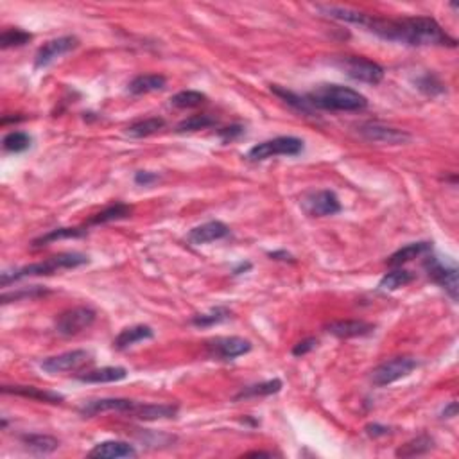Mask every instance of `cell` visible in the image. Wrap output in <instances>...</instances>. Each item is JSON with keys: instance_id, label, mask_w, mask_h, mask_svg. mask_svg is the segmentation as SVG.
Instances as JSON below:
<instances>
[{"instance_id": "cell-1", "label": "cell", "mask_w": 459, "mask_h": 459, "mask_svg": "<svg viewBox=\"0 0 459 459\" xmlns=\"http://www.w3.org/2000/svg\"><path fill=\"white\" fill-rule=\"evenodd\" d=\"M370 33L386 41L409 45V47H455L458 41L448 36L443 27L433 16H402V19H381L368 15L364 26Z\"/></svg>"}, {"instance_id": "cell-2", "label": "cell", "mask_w": 459, "mask_h": 459, "mask_svg": "<svg viewBox=\"0 0 459 459\" xmlns=\"http://www.w3.org/2000/svg\"><path fill=\"white\" fill-rule=\"evenodd\" d=\"M314 110L325 112H361L368 106V99L357 90L343 85H320L305 95Z\"/></svg>"}, {"instance_id": "cell-3", "label": "cell", "mask_w": 459, "mask_h": 459, "mask_svg": "<svg viewBox=\"0 0 459 459\" xmlns=\"http://www.w3.org/2000/svg\"><path fill=\"white\" fill-rule=\"evenodd\" d=\"M88 264V257L83 253H60L54 257L45 258L43 262H36V264L23 265V268L13 269V271L2 273V285H8L15 280H22V278L29 277H49L58 271H65V269H75L81 265Z\"/></svg>"}, {"instance_id": "cell-4", "label": "cell", "mask_w": 459, "mask_h": 459, "mask_svg": "<svg viewBox=\"0 0 459 459\" xmlns=\"http://www.w3.org/2000/svg\"><path fill=\"white\" fill-rule=\"evenodd\" d=\"M303 151V140L296 137H277L257 144L248 151L246 158L250 162H264L275 157H298Z\"/></svg>"}, {"instance_id": "cell-5", "label": "cell", "mask_w": 459, "mask_h": 459, "mask_svg": "<svg viewBox=\"0 0 459 459\" xmlns=\"http://www.w3.org/2000/svg\"><path fill=\"white\" fill-rule=\"evenodd\" d=\"M418 368V361L415 357L409 355H400V357H393L384 361L382 364H379L377 368H374L370 375V381L374 382V386L377 388H384V386L393 384V382L406 379L407 375H411L413 371Z\"/></svg>"}, {"instance_id": "cell-6", "label": "cell", "mask_w": 459, "mask_h": 459, "mask_svg": "<svg viewBox=\"0 0 459 459\" xmlns=\"http://www.w3.org/2000/svg\"><path fill=\"white\" fill-rule=\"evenodd\" d=\"M336 65L354 81L366 83V85H379L384 79V68L368 58L343 56L337 58Z\"/></svg>"}, {"instance_id": "cell-7", "label": "cell", "mask_w": 459, "mask_h": 459, "mask_svg": "<svg viewBox=\"0 0 459 459\" xmlns=\"http://www.w3.org/2000/svg\"><path fill=\"white\" fill-rule=\"evenodd\" d=\"M95 317H97V314H95L94 309H90V307H74V309L65 310V312H61L58 316L54 329L63 337L78 336L83 330L94 325Z\"/></svg>"}, {"instance_id": "cell-8", "label": "cell", "mask_w": 459, "mask_h": 459, "mask_svg": "<svg viewBox=\"0 0 459 459\" xmlns=\"http://www.w3.org/2000/svg\"><path fill=\"white\" fill-rule=\"evenodd\" d=\"M423 268H426L431 280L440 285L454 302H458V268H455L454 264H443V262L438 257H434V255L426 258Z\"/></svg>"}, {"instance_id": "cell-9", "label": "cell", "mask_w": 459, "mask_h": 459, "mask_svg": "<svg viewBox=\"0 0 459 459\" xmlns=\"http://www.w3.org/2000/svg\"><path fill=\"white\" fill-rule=\"evenodd\" d=\"M359 134L368 142L388 144V146H400L411 140V134L399 127L386 126L381 122H364L357 127Z\"/></svg>"}, {"instance_id": "cell-10", "label": "cell", "mask_w": 459, "mask_h": 459, "mask_svg": "<svg viewBox=\"0 0 459 459\" xmlns=\"http://www.w3.org/2000/svg\"><path fill=\"white\" fill-rule=\"evenodd\" d=\"M90 361H92V354L88 350H70L43 359L40 366L47 374H65V371L79 370Z\"/></svg>"}, {"instance_id": "cell-11", "label": "cell", "mask_w": 459, "mask_h": 459, "mask_svg": "<svg viewBox=\"0 0 459 459\" xmlns=\"http://www.w3.org/2000/svg\"><path fill=\"white\" fill-rule=\"evenodd\" d=\"M302 209L310 217H329L341 212V203L336 192L332 191H316L303 198Z\"/></svg>"}, {"instance_id": "cell-12", "label": "cell", "mask_w": 459, "mask_h": 459, "mask_svg": "<svg viewBox=\"0 0 459 459\" xmlns=\"http://www.w3.org/2000/svg\"><path fill=\"white\" fill-rule=\"evenodd\" d=\"M251 350V343L244 337H216L206 343V352L212 359L219 361H233V359L246 355Z\"/></svg>"}, {"instance_id": "cell-13", "label": "cell", "mask_w": 459, "mask_h": 459, "mask_svg": "<svg viewBox=\"0 0 459 459\" xmlns=\"http://www.w3.org/2000/svg\"><path fill=\"white\" fill-rule=\"evenodd\" d=\"M79 45V40L75 36H61L56 38V40H51L47 43H43L38 49L36 56H34V67L43 68L49 67L54 60L65 56L70 51H74Z\"/></svg>"}, {"instance_id": "cell-14", "label": "cell", "mask_w": 459, "mask_h": 459, "mask_svg": "<svg viewBox=\"0 0 459 459\" xmlns=\"http://www.w3.org/2000/svg\"><path fill=\"white\" fill-rule=\"evenodd\" d=\"M139 402L130 399H97L90 400L81 407V415L90 418V416L105 415V413H120V415H133Z\"/></svg>"}, {"instance_id": "cell-15", "label": "cell", "mask_w": 459, "mask_h": 459, "mask_svg": "<svg viewBox=\"0 0 459 459\" xmlns=\"http://www.w3.org/2000/svg\"><path fill=\"white\" fill-rule=\"evenodd\" d=\"M228 236H230V228L226 224L221 223V221H210V223L201 224V226L192 228L187 239L194 246H201V244L216 243V241L224 239Z\"/></svg>"}, {"instance_id": "cell-16", "label": "cell", "mask_w": 459, "mask_h": 459, "mask_svg": "<svg viewBox=\"0 0 459 459\" xmlns=\"http://www.w3.org/2000/svg\"><path fill=\"white\" fill-rule=\"evenodd\" d=\"M325 330L332 336L339 337V339H350V337H362L370 336L375 330L371 323H366L361 320H344V321H334L325 327Z\"/></svg>"}, {"instance_id": "cell-17", "label": "cell", "mask_w": 459, "mask_h": 459, "mask_svg": "<svg viewBox=\"0 0 459 459\" xmlns=\"http://www.w3.org/2000/svg\"><path fill=\"white\" fill-rule=\"evenodd\" d=\"M137 450L133 445L127 441H102V443L95 445L92 450L88 452V458H99V459H120V458H134Z\"/></svg>"}, {"instance_id": "cell-18", "label": "cell", "mask_w": 459, "mask_h": 459, "mask_svg": "<svg viewBox=\"0 0 459 459\" xmlns=\"http://www.w3.org/2000/svg\"><path fill=\"white\" fill-rule=\"evenodd\" d=\"M2 393H4V395H16L23 396V399H33L45 403H61L65 400V396L60 395V393L34 388V386H2Z\"/></svg>"}, {"instance_id": "cell-19", "label": "cell", "mask_w": 459, "mask_h": 459, "mask_svg": "<svg viewBox=\"0 0 459 459\" xmlns=\"http://www.w3.org/2000/svg\"><path fill=\"white\" fill-rule=\"evenodd\" d=\"M178 415V406L172 403H144L139 402L137 409L131 416L133 418L144 420V422H154V420L174 418Z\"/></svg>"}, {"instance_id": "cell-20", "label": "cell", "mask_w": 459, "mask_h": 459, "mask_svg": "<svg viewBox=\"0 0 459 459\" xmlns=\"http://www.w3.org/2000/svg\"><path fill=\"white\" fill-rule=\"evenodd\" d=\"M126 377L127 370L122 366H106V368H97L78 375V381L88 382V384H108V382H120Z\"/></svg>"}, {"instance_id": "cell-21", "label": "cell", "mask_w": 459, "mask_h": 459, "mask_svg": "<svg viewBox=\"0 0 459 459\" xmlns=\"http://www.w3.org/2000/svg\"><path fill=\"white\" fill-rule=\"evenodd\" d=\"M153 337H154V332L151 327L147 325L127 327V329L120 330L119 336L115 337V341H113V348H115V350H126V348L133 347V344L140 343V341L153 339Z\"/></svg>"}, {"instance_id": "cell-22", "label": "cell", "mask_w": 459, "mask_h": 459, "mask_svg": "<svg viewBox=\"0 0 459 459\" xmlns=\"http://www.w3.org/2000/svg\"><path fill=\"white\" fill-rule=\"evenodd\" d=\"M167 85V79L162 74H142L131 79L127 85V94L130 95H144L151 94V92H158L164 90Z\"/></svg>"}, {"instance_id": "cell-23", "label": "cell", "mask_w": 459, "mask_h": 459, "mask_svg": "<svg viewBox=\"0 0 459 459\" xmlns=\"http://www.w3.org/2000/svg\"><path fill=\"white\" fill-rule=\"evenodd\" d=\"M431 251H433V244L431 243L407 244V246L400 248L399 251H395V253L388 258V264L391 265V268H400V265L415 260V258L418 257H423V255L431 253Z\"/></svg>"}, {"instance_id": "cell-24", "label": "cell", "mask_w": 459, "mask_h": 459, "mask_svg": "<svg viewBox=\"0 0 459 459\" xmlns=\"http://www.w3.org/2000/svg\"><path fill=\"white\" fill-rule=\"evenodd\" d=\"M23 447L34 454H53L60 447V440L49 434H23L20 438Z\"/></svg>"}, {"instance_id": "cell-25", "label": "cell", "mask_w": 459, "mask_h": 459, "mask_svg": "<svg viewBox=\"0 0 459 459\" xmlns=\"http://www.w3.org/2000/svg\"><path fill=\"white\" fill-rule=\"evenodd\" d=\"M282 381L280 379H273V381H265V382H258V384H251L246 386V388L241 389L233 400H248V399H260V396H269L275 395L282 389Z\"/></svg>"}, {"instance_id": "cell-26", "label": "cell", "mask_w": 459, "mask_h": 459, "mask_svg": "<svg viewBox=\"0 0 459 459\" xmlns=\"http://www.w3.org/2000/svg\"><path fill=\"white\" fill-rule=\"evenodd\" d=\"M133 213V206L126 205V203H115L112 206H106L105 210H101L99 213L92 216L88 219V224H106L113 223V221L127 219Z\"/></svg>"}, {"instance_id": "cell-27", "label": "cell", "mask_w": 459, "mask_h": 459, "mask_svg": "<svg viewBox=\"0 0 459 459\" xmlns=\"http://www.w3.org/2000/svg\"><path fill=\"white\" fill-rule=\"evenodd\" d=\"M85 228H56V230H51L49 233L38 237V239L33 241V248H43L51 243H56V241L61 239H79V237L86 236Z\"/></svg>"}, {"instance_id": "cell-28", "label": "cell", "mask_w": 459, "mask_h": 459, "mask_svg": "<svg viewBox=\"0 0 459 459\" xmlns=\"http://www.w3.org/2000/svg\"><path fill=\"white\" fill-rule=\"evenodd\" d=\"M165 127V120L162 117H149V119L139 120V122H133L131 126H127L126 133L133 139H146V137H151V134L158 133L160 130Z\"/></svg>"}, {"instance_id": "cell-29", "label": "cell", "mask_w": 459, "mask_h": 459, "mask_svg": "<svg viewBox=\"0 0 459 459\" xmlns=\"http://www.w3.org/2000/svg\"><path fill=\"white\" fill-rule=\"evenodd\" d=\"M271 92L275 95H278L285 105H289L292 110H296V112L305 113V115L309 117H314V113H316V110L309 105V101H307L305 97H300V95H296L295 92H291V90H285L277 85H271Z\"/></svg>"}, {"instance_id": "cell-30", "label": "cell", "mask_w": 459, "mask_h": 459, "mask_svg": "<svg viewBox=\"0 0 459 459\" xmlns=\"http://www.w3.org/2000/svg\"><path fill=\"white\" fill-rule=\"evenodd\" d=\"M433 447H434L433 438L427 436V434H422V436L415 438V440H411L407 441L406 445H402V447L396 450V455H399V458H415V455L427 454Z\"/></svg>"}, {"instance_id": "cell-31", "label": "cell", "mask_w": 459, "mask_h": 459, "mask_svg": "<svg viewBox=\"0 0 459 459\" xmlns=\"http://www.w3.org/2000/svg\"><path fill=\"white\" fill-rule=\"evenodd\" d=\"M415 280V275L407 269H395V271L388 273L382 277V280L379 282V289L381 291H396V289L403 287V285L411 284Z\"/></svg>"}, {"instance_id": "cell-32", "label": "cell", "mask_w": 459, "mask_h": 459, "mask_svg": "<svg viewBox=\"0 0 459 459\" xmlns=\"http://www.w3.org/2000/svg\"><path fill=\"white\" fill-rule=\"evenodd\" d=\"M230 317H232V310L226 309V307H216L205 314H196L191 321L196 327H213L223 323V321H228Z\"/></svg>"}, {"instance_id": "cell-33", "label": "cell", "mask_w": 459, "mask_h": 459, "mask_svg": "<svg viewBox=\"0 0 459 459\" xmlns=\"http://www.w3.org/2000/svg\"><path fill=\"white\" fill-rule=\"evenodd\" d=\"M205 102L206 95L201 94V92H196V90H183V92H178V94L171 97V106L179 110L198 108V106L205 105Z\"/></svg>"}, {"instance_id": "cell-34", "label": "cell", "mask_w": 459, "mask_h": 459, "mask_svg": "<svg viewBox=\"0 0 459 459\" xmlns=\"http://www.w3.org/2000/svg\"><path fill=\"white\" fill-rule=\"evenodd\" d=\"M31 142H33V139L23 131H11L2 139V147L8 153H23V151L29 149Z\"/></svg>"}, {"instance_id": "cell-35", "label": "cell", "mask_w": 459, "mask_h": 459, "mask_svg": "<svg viewBox=\"0 0 459 459\" xmlns=\"http://www.w3.org/2000/svg\"><path fill=\"white\" fill-rule=\"evenodd\" d=\"M31 40H33V34L23 29H19V27H11V29H6L4 33L0 34V47L2 49L22 47V45L29 43Z\"/></svg>"}, {"instance_id": "cell-36", "label": "cell", "mask_w": 459, "mask_h": 459, "mask_svg": "<svg viewBox=\"0 0 459 459\" xmlns=\"http://www.w3.org/2000/svg\"><path fill=\"white\" fill-rule=\"evenodd\" d=\"M216 126V119H212L210 115H192L189 119L181 120V122L176 126V131L178 133H191V131H199V130H209V127Z\"/></svg>"}, {"instance_id": "cell-37", "label": "cell", "mask_w": 459, "mask_h": 459, "mask_svg": "<svg viewBox=\"0 0 459 459\" xmlns=\"http://www.w3.org/2000/svg\"><path fill=\"white\" fill-rule=\"evenodd\" d=\"M416 86H418V90H422L423 94L431 95V97H436V95H441L445 92L443 83L434 74H423L422 78L416 79Z\"/></svg>"}, {"instance_id": "cell-38", "label": "cell", "mask_w": 459, "mask_h": 459, "mask_svg": "<svg viewBox=\"0 0 459 459\" xmlns=\"http://www.w3.org/2000/svg\"><path fill=\"white\" fill-rule=\"evenodd\" d=\"M47 289H43L41 285H33V287L29 289H20V291H13V292H4L2 295V303H9L13 300V302H19V300L22 298H40V296H45L47 295Z\"/></svg>"}, {"instance_id": "cell-39", "label": "cell", "mask_w": 459, "mask_h": 459, "mask_svg": "<svg viewBox=\"0 0 459 459\" xmlns=\"http://www.w3.org/2000/svg\"><path fill=\"white\" fill-rule=\"evenodd\" d=\"M244 126H241V124H233V126H228V127H223V130L217 131V137H219L223 142H233V140L241 139L244 134Z\"/></svg>"}, {"instance_id": "cell-40", "label": "cell", "mask_w": 459, "mask_h": 459, "mask_svg": "<svg viewBox=\"0 0 459 459\" xmlns=\"http://www.w3.org/2000/svg\"><path fill=\"white\" fill-rule=\"evenodd\" d=\"M316 347H317L316 337H307V339L300 341V343H296L295 347H292V355H295V357H303V355L310 354Z\"/></svg>"}, {"instance_id": "cell-41", "label": "cell", "mask_w": 459, "mask_h": 459, "mask_svg": "<svg viewBox=\"0 0 459 459\" xmlns=\"http://www.w3.org/2000/svg\"><path fill=\"white\" fill-rule=\"evenodd\" d=\"M154 181H158V174H154V172L140 171L134 174V183H137V185H142V187H147V185H151V183Z\"/></svg>"}, {"instance_id": "cell-42", "label": "cell", "mask_w": 459, "mask_h": 459, "mask_svg": "<svg viewBox=\"0 0 459 459\" xmlns=\"http://www.w3.org/2000/svg\"><path fill=\"white\" fill-rule=\"evenodd\" d=\"M389 433H391V431H389V427L381 426V423H368V426H366V434L371 438L388 436Z\"/></svg>"}, {"instance_id": "cell-43", "label": "cell", "mask_w": 459, "mask_h": 459, "mask_svg": "<svg viewBox=\"0 0 459 459\" xmlns=\"http://www.w3.org/2000/svg\"><path fill=\"white\" fill-rule=\"evenodd\" d=\"M454 416H458V402H450L441 411V418H454Z\"/></svg>"}, {"instance_id": "cell-44", "label": "cell", "mask_w": 459, "mask_h": 459, "mask_svg": "<svg viewBox=\"0 0 459 459\" xmlns=\"http://www.w3.org/2000/svg\"><path fill=\"white\" fill-rule=\"evenodd\" d=\"M269 257L275 258V260H291L292 262V255L285 253V251H271Z\"/></svg>"}, {"instance_id": "cell-45", "label": "cell", "mask_w": 459, "mask_h": 459, "mask_svg": "<svg viewBox=\"0 0 459 459\" xmlns=\"http://www.w3.org/2000/svg\"><path fill=\"white\" fill-rule=\"evenodd\" d=\"M250 269H251V264H250V262H246V264H244V262H241V264L237 265L236 269H233V275H243V273L250 271Z\"/></svg>"}, {"instance_id": "cell-46", "label": "cell", "mask_w": 459, "mask_h": 459, "mask_svg": "<svg viewBox=\"0 0 459 459\" xmlns=\"http://www.w3.org/2000/svg\"><path fill=\"white\" fill-rule=\"evenodd\" d=\"M248 458H251V455H268V458H271L273 452H262V450H255V452H248Z\"/></svg>"}]
</instances>
